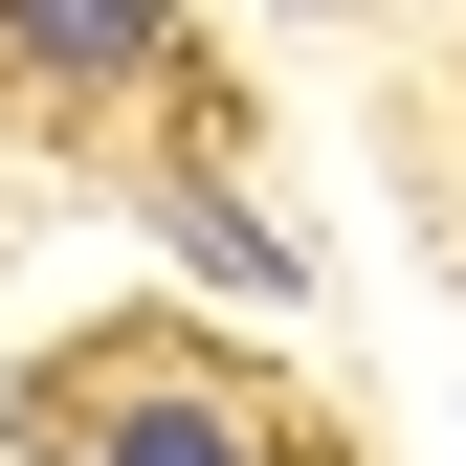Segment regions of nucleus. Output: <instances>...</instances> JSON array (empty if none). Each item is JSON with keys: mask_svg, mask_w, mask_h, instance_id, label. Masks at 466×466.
Segmentation results:
<instances>
[{"mask_svg": "<svg viewBox=\"0 0 466 466\" xmlns=\"http://www.w3.org/2000/svg\"><path fill=\"white\" fill-rule=\"evenodd\" d=\"M67 466H267V422H245V378H200L178 333H89L67 378L23 400Z\"/></svg>", "mask_w": 466, "mask_h": 466, "instance_id": "f257e3e1", "label": "nucleus"}, {"mask_svg": "<svg viewBox=\"0 0 466 466\" xmlns=\"http://www.w3.org/2000/svg\"><path fill=\"white\" fill-rule=\"evenodd\" d=\"M0 45H23V67H67V89H134L178 23H156V0H0Z\"/></svg>", "mask_w": 466, "mask_h": 466, "instance_id": "f03ea898", "label": "nucleus"}]
</instances>
